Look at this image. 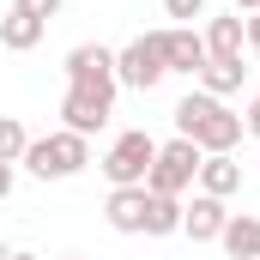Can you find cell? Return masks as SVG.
I'll return each instance as SVG.
<instances>
[{
    "label": "cell",
    "instance_id": "18",
    "mask_svg": "<svg viewBox=\"0 0 260 260\" xmlns=\"http://www.w3.org/2000/svg\"><path fill=\"white\" fill-rule=\"evenodd\" d=\"M164 12L176 24H194V18H206V0H164Z\"/></svg>",
    "mask_w": 260,
    "mask_h": 260
},
{
    "label": "cell",
    "instance_id": "12",
    "mask_svg": "<svg viewBox=\"0 0 260 260\" xmlns=\"http://www.w3.org/2000/svg\"><path fill=\"white\" fill-rule=\"evenodd\" d=\"M200 194H212V200H230L236 188H242V164L230 157V151H212V157H200Z\"/></svg>",
    "mask_w": 260,
    "mask_h": 260
},
{
    "label": "cell",
    "instance_id": "6",
    "mask_svg": "<svg viewBox=\"0 0 260 260\" xmlns=\"http://www.w3.org/2000/svg\"><path fill=\"white\" fill-rule=\"evenodd\" d=\"M109 115H115V97L109 91H85V85H67V97H61V127L67 133H103L109 127Z\"/></svg>",
    "mask_w": 260,
    "mask_h": 260
},
{
    "label": "cell",
    "instance_id": "21",
    "mask_svg": "<svg viewBox=\"0 0 260 260\" xmlns=\"http://www.w3.org/2000/svg\"><path fill=\"white\" fill-rule=\"evenodd\" d=\"M248 49L260 55V12H248Z\"/></svg>",
    "mask_w": 260,
    "mask_h": 260
},
{
    "label": "cell",
    "instance_id": "17",
    "mask_svg": "<svg viewBox=\"0 0 260 260\" xmlns=\"http://www.w3.org/2000/svg\"><path fill=\"white\" fill-rule=\"evenodd\" d=\"M24 145H30V133L18 115H0V164H24Z\"/></svg>",
    "mask_w": 260,
    "mask_h": 260
},
{
    "label": "cell",
    "instance_id": "1",
    "mask_svg": "<svg viewBox=\"0 0 260 260\" xmlns=\"http://www.w3.org/2000/svg\"><path fill=\"white\" fill-rule=\"evenodd\" d=\"M176 133H182V139H194L206 157H212V151H236V145H242V115H236L224 97L188 91V97L176 103Z\"/></svg>",
    "mask_w": 260,
    "mask_h": 260
},
{
    "label": "cell",
    "instance_id": "22",
    "mask_svg": "<svg viewBox=\"0 0 260 260\" xmlns=\"http://www.w3.org/2000/svg\"><path fill=\"white\" fill-rule=\"evenodd\" d=\"M12 194V164H0V200Z\"/></svg>",
    "mask_w": 260,
    "mask_h": 260
},
{
    "label": "cell",
    "instance_id": "16",
    "mask_svg": "<svg viewBox=\"0 0 260 260\" xmlns=\"http://www.w3.org/2000/svg\"><path fill=\"white\" fill-rule=\"evenodd\" d=\"M242 73H248L242 61H206L200 67V91L206 97H230V91H242Z\"/></svg>",
    "mask_w": 260,
    "mask_h": 260
},
{
    "label": "cell",
    "instance_id": "4",
    "mask_svg": "<svg viewBox=\"0 0 260 260\" xmlns=\"http://www.w3.org/2000/svg\"><path fill=\"white\" fill-rule=\"evenodd\" d=\"M164 79H170L164 30H145V37H133L127 49H115V85H127V91H157Z\"/></svg>",
    "mask_w": 260,
    "mask_h": 260
},
{
    "label": "cell",
    "instance_id": "11",
    "mask_svg": "<svg viewBox=\"0 0 260 260\" xmlns=\"http://www.w3.org/2000/svg\"><path fill=\"white\" fill-rule=\"evenodd\" d=\"M145 188H109L103 200V218H109V230H121V236H145Z\"/></svg>",
    "mask_w": 260,
    "mask_h": 260
},
{
    "label": "cell",
    "instance_id": "8",
    "mask_svg": "<svg viewBox=\"0 0 260 260\" xmlns=\"http://www.w3.org/2000/svg\"><path fill=\"white\" fill-rule=\"evenodd\" d=\"M164 61H170V73H194L200 79V67L212 61L206 55V37H200L194 24H164Z\"/></svg>",
    "mask_w": 260,
    "mask_h": 260
},
{
    "label": "cell",
    "instance_id": "14",
    "mask_svg": "<svg viewBox=\"0 0 260 260\" xmlns=\"http://www.w3.org/2000/svg\"><path fill=\"white\" fill-rule=\"evenodd\" d=\"M43 18H30L24 6H6V18H0V49H12V55H24V49H37L43 43Z\"/></svg>",
    "mask_w": 260,
    "mask_h": 260
},
{
    "label": "cell",
    "instance_id": "19",
    "mask_svg": "<svg viewBox=\"0 0 260 260\" xmlns=\"http://www.w3.org/2000/svg\"><path fill=\"white\" fill-rule=\"evenodd\" d=\"M12 6H24V12H30V18H43V24H49V18H55V12H61L67 0H12Z\"/></svg>",
    "mask_w": 260,
    "mask_h": 260
},
{
    "label": "cell",
    "instance_id": "25",
    "mask_svg": "<svg viewBox=\"0 0 260 260\" xmlns=\"http://www.w3.org/2000/svg\"><path fill=\"white\" fill-rule=\"evenodd\" d=\"M12 260H43V254H12Z\"/></svg>",
    "mask_w": 260,
    "mask_h": 260
},
{
    "label": "cell",
    "instance_id": "15",
    "mask_svg": "<svg viewBox=\"0 0 260 260\" xmlns=\"http://www.w3.org/2000/svg\"><path fill=\"white\" fill-rule=\"evenodd\" d=\"M182 230V200L176 194H151L145 200V236H176Z\"/></svg>",
    "mask_w": 260,
    "mask_h": 260
},
{
    "label": "cell",
    "instance_id": "9",
    "mask_svg": "<svg viewBox=\"0 0 260 260\" xmlns=\"http://www.w3.org/2000/svg\"><path fill=\"white\" fill-rule=\"evenodd\" d=\"M224 224H230V206L212 200V194H194L188 206H182V236H194V242H218Z\"/></svg>",
    "mask_w": 260,
    "mask_h": 260
},
{
    "label": "cell",
    "instance_id": "23",
    "mask_svg": "<svg viewBox=\"0 0 260 260\" xmlns=\"http://www.w3.org/2000/svg\"><path fill=\"white\" fill-rule=\"evenodd\" d=\"M236 12H260V0H236Z\"/></svg>",
    "mask_w": 260,
    "mask_h": 260
},
{
    "label": "cell",
    "instance_id": "26",
    "mask_svg": "<svg viewBox=\"0 0 260 260\" xmlns=\"http://www.w3.org/2000/svg\"><path fill=\"white\" fill-rule=\"evenodd\" d=\"M67 260H85V254H67Z\"/></svg>",
    "mask_w": 260,
    "mask_h": 260
},
{
    "label": "cell",
    "instance_id": "13",
    "mask_svg": "<svg viewBox=\"0 0 260 260\" xmlns=\"http://www.w3.org/2000/svg\"><path fill=\"white\" fill-rule=\"evenodd\" d=\"M218 248H224L230 260H260V218H254V212H230Z\"/></svg>",
    "mask_w": 260,
    "mask_h": 260
},
{
    "label": "cell",
    "instance_id": "20",
    "mask_svg": "<svg viewBox=\"0 0 260 260\" xmlns=\"http://www.w3.org/2000/svg\"><path fill=\"white\" fill-rule=\"evenodd\" d=\"M242 133H254V139H260V91L248 97V115H242Z\"/></svg>",
    "mask_w": 260,
    "mask_h": 260
},
{
    "label": "cell",
    "instance_id": "3",
    "mask_svg": "<svg viewBox=\"0 0 260 260\" xmlns=\"http://www.w3.org/2000/svg\"><path fill=\"white\" fill-rule=\"evenodd\" d=\"M151 157H157V139L145 127H127L109 139V151H103V176H109V188H145V176H151Z\"/></svg>",
    "mask_w": 260,
    "mask_h": 260
},
{
    "label": "cell",
    "instance_id": "10",
    "mask_svg": "<svg viewBox=\"0 0 260 260\" xmlns=\"http://www.w3.org/2000/svg\"><path fill=\"white\" fill-rule=\"evenodd\" d=\"M206 55L212 61H242V49H248V18L242 12H224V18H206Z\"/></svg>",
    "mask_w": 260,
    "mask_h": 260
},
{
    "label": "cell",
    "instance_id": "5",
    "mask_svg": "<svg viewBox=\"0 0 260 260\" xmlns=\"http://www.w3.org/2000/svg\"><path fill=\"white\" fill-rule=\"evenodd\" d=\"M200 157H206V151H200L194 139H182V133H176V139H170V145H157V157H151V176H145V194H188V188H194V176H200Z\"/></svg>",
    "mask_w": 260,
    "mask_h": 260
},
{
    "label": "cell",
    "instance_id": "7",
    "mask_svg": "<svg viewBox=\"0 0 260 260\" xmlns=\"http://www.w3.org/2000/svg\"><path fill=\"white\" fill-rule=\"evenodd\" d=\"M67 85H85V91H121L115 85V49H103V43H79V49H67Z\"/></svg>",
    "mask_w": 260,
    "mask_h": 260
},
{
    "label": "cell",
    "instance_id": "24",
    "mask_svg": "<svg viewBox=\"0 0 260 260\" xmlns=\"http://www.w3.org/2000/svg\"><path fill=\"white\" fill-rule=\"evenodd\" d=\"M0 260H12V248H6V242H0Z\"/></svg>",
    "mask_w": 260,
    "mask_h": 260
},
{
    "label": "cell",
    "instance_id": "2",
    "mask_svg": "<svg viewBox=\"0 0 260 260\" xmlns=\"http://www.w3.org/2000/svg\"><path fill=\"white\" fill-rule=\"evenodd\" d=\"M85 164H91V139H85V133H67V127L24 145V170H30L37 182H73Z\"/></svg>",
    "mask_w": 260,
    "mask_h": 260
}]
</instances>
